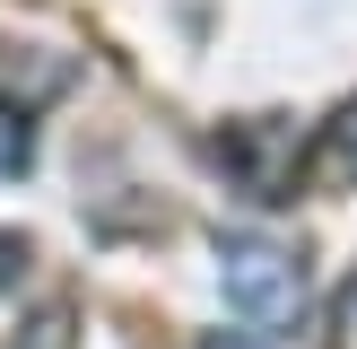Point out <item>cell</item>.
I'll use <instances>...</instances> for the list:
<instances>
[{
    "mask_svg": "<svg viewBox=\"0 0 357 349\" xmlns=\"http://www.w3.org/2000/svg\"><path fill=\"white\" fill-rule=\"evenodd\" d=\"M35 166V122L26 105H0V174H26Z\"/></svg>",
    "mask_w": 357,
    "mask_h": 349,
    "instance_id": "cell-4",
    "label": "cell"
},
{
    "mask_svg": "<svg viewBox=\"0 0 357 349\" xmlns=\"http://www.w3.org/2000/svg\"><path fill=\"white\" fill-rule=\"evenodd\" d=\"M17 271H26V244H17L9 227H0V288H17Z\"/></svg>",
    "mask_w": 357,
    "mask_h": 349,
    "instance_id": "cell-6",
    "label": "cell"
},
{
    "mask_svg": "<svg viewBox=\"0 0 357 349\" xmlns=\"http://www.w3.org/2000/svg\"><path fill=\"white\" fill-rule=\"evenodd\" d=\"M201 349H261L253 332H218V341H201Z\"/></svg>",
    "mask_w": 357,
    "mask_h": 349,
    "instance_id": "cell-8",
    "label": "cell"
},
{
    "mask_svg": "<svg viewBox=\"0 0 357 349\" xmlns=\"http://www.w3.org/2000/svg\"><path fill=\"white\" fill-rule=\"evenodd\" d=\"M340 349H357V279L340 288Z\"/></svg>",
    "mask_w": 357,
    "mask_h": 349,
    "instance_id": "cell-7",
    "label": "cell"
},
{
    "mask_svg": "<svg viewBox=\"0 0 357 349\" xmlns=\"http://www.w3.org/2000/svg\"><path fill=\"white\" fill-rule=\"evenodd\" d=\"M218 288L253 332H288L305 314V262L271 236H227L218 244Z\"/></svg>",
    "mask_w": 357,
    "mask_h": 349,
    "instance_id": "cell-1",
    "label": "cell"
},
{
    "mask_svg": "<svg viewBox=\"0 0 357 349\" xmlns=\"http://www.w3.org/2000/svg\"><path fill=\"white\" fill-rule=\"evenodd\" d=\"M17 349H70V306H44V314L26 323V341H17Z\"/></svg>",
    "mask_w": 357,
    "mask_h": 349,
    "instance_id": "cell-5",
    "label": "cell"
},
{
    "mask_svg": "<svg viewBox=\"0 0 357 349\" xmlns=\"http://www.w3.org/2000/svg\"><path fill=\"white\" fill-rule=\"evenodd\" d=\"M323 174L331 184H357V96L323 122Z\"/></svg>",
    "mask_w": 357,
    "mask_h": 349,
    "instance_id": "cell-3",
    "label": "cell"
},
{
    "mask_svg": "<svg viewBox=\"0 0 357 349\" xmlns=\"http://www.w3.org/2000/svg\"><path fill=\"white\" fill-rule=\"evenodd\" d=\"M218 166H227V184L253 192V201H296V131L279 114L227 122L218 131Z\"/></svg>",
    "mask_w": 357,
    "mask_h": 349,
    "instance_id": "cell-2",
    "label": "cell"
}]
</instances>
